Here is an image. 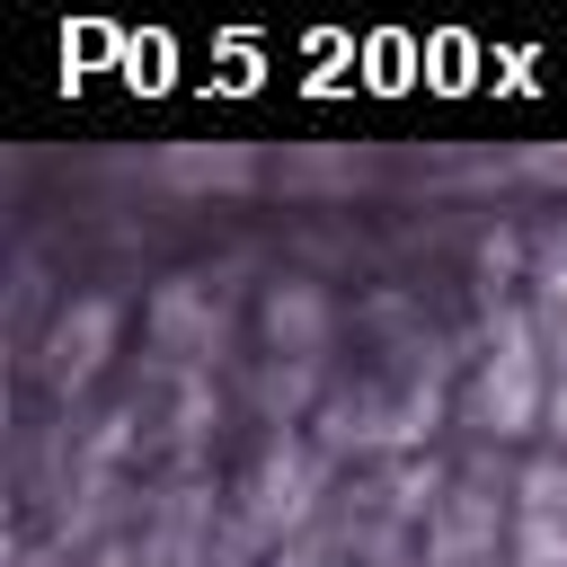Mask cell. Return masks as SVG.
<instances>
[{
    "label": "cell",
    "mask_w": 567,
    "mask_h": 567,
    "mask_svg": "<svg viewBox=\"0 0 567 567\" xmlns=\"http://www.w3.org/2000/svg\"><path fill=\"white\" fill-rule=\"evenodd\" d=\"M558 301H567V266H558Z\"/></svg>",
    "instance_id": "obj_9"
},
{
    "label": "cell",
    "mask_w": 567,
    "mask_h": 567,
    "mask_svg": "<svg viewBox=\"0 0 567 567\" xmlns=\"http://www.w3.org/2000/svg\"><path fill=\"white\" fill-rule=\"evenodd\" d=\"M106 337H115V310H106V301L62 310V328L44 337V372H53V381H89L97 354H106Z\"/></svg>",
    "instance_id": "obj_3"
},
{
    "label": "cell",
    "mask_w": 567,
    "mask_h": 567,
    "mask_svg": "<svg viewBox=\"0 0 567 567\" xmlns=\"http://www.w3.org/2000/svg\"><path fill=\"white\" fill-rule=\"evenodd\" d=\"M159 177L186 186V195L248 186V177H257V151H248V142H168V151H159Z\"/></svg>",
    "instance_id": "obj_2"
},
{
    "label": "cell",
    "mask_w": 567,
    "mask_h": 567,
    "mask_svg": "<svg viewBox=\"0 0 567 567\" xmlns=\"http://www.w3.org/2000/svg\"><path fill=\"white\" fill-rule=\"evenodd\" d=\"M523 177H549V186H567V151H532V159H523Z\"/></svg>",
    "instance_id": "obj_7"
},
{
    "label": "cell",
    "mask_w": 567,
    "mask_h": 567,
    "mask_svg": "<svg viewBox=\"0 0 567 567\" xmlns=\"http://www.w3.org/2000/svg\"><path fill=\"white\" fill-rule=\"evenodd\" d=\"M558 434H567V390H558Z\"/></svg>",
    "instance_id": "obj_8"
},
{
    "label": "cell",
    "mask_w": 567,
    "mask_h": 567,
    "mask_svg": "<svg viewBox=\"0 0 567 567\" xmlns=\"http://www.w3.org/2000/svg\"><path fill=\"white\" fill-rule=\"evenodd\" d=\"M266 328H275L284 354H319V337H328V301H319V284H275Z\"/></svg>",
    "instance_id": "obj_4"
},
{
    "label": "cell",
    "mask_w": 567,
    "mask_h": 567,
    "mask_svg": "<svg viewBox=\"0 0 567 567\" xmlns=\"http://www.w3.org/2000/svg\"><path fill=\"white\" fill-rule=\"evenodd\" d=\"M301 487H310L301 461H266V514H301Z\"/></svg>",
    "instance_id": "obj_5"
},
{
    "label": "cell",
    "mask_w": 567,
    "mask_h": 567,
    "mask_svg": "<svg viewBox=\"0 0 567 567\" xmlns=\"http://www.w3.org/2000/svg\"><path fill=\"white\" fill-rule=\"evenodd\" d=\"M478 416H487L496 434H523V425L540 416V363H532L523 319H505V346H496V363L478 372Z\"/></svg>",
    "instance_id": "obj_1"
},
{
    "label": "cell",
    "mask_w": 567,
    "mask_h": 567,
    "mask_svg": "<svg viewBox=\"0 0 567 567\" xmlns=\"http://www.w3.org/2000/svg\"><path fill=\"white\" fill-rule=\"evenodd\" d=\"M523 567H567V523H523Z\"/></svg>",
    "instance_id": "obj_6"
}]
</instances>
